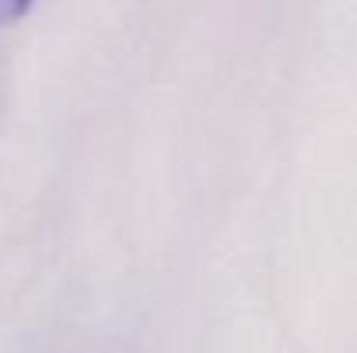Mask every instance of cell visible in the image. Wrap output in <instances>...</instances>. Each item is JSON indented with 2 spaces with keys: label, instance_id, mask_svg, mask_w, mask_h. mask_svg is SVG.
I'll return each mask as SVG.
<instances>
[{
  "label": "cell",
  "instance_id": "6da1fadb",
  "mask_svg": "<svg viewBox=\"0 0 357 353\" xmlns=\"http://www.w3.org/2000/svg\"><path fill=\"white\" fill-rule=\"evenodd\" d=\"M31 3H35V0H0V28L21 21V17L31 10Z\"/></svg>",
  "mask_w": 357,
  "mask_h": 353
}]
</instances>
